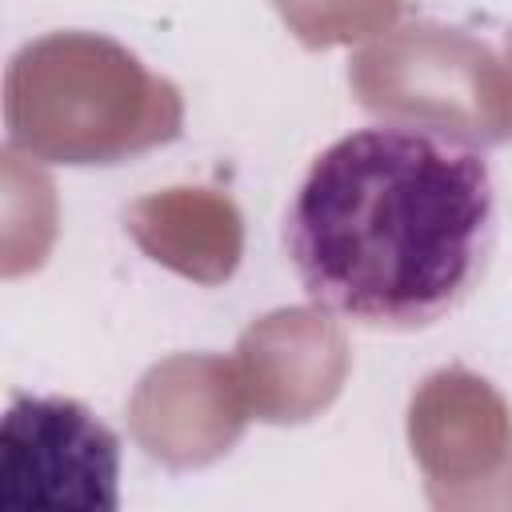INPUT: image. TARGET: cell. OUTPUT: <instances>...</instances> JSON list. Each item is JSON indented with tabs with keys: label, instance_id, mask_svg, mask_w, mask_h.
Masks as SVG:
<instances>
[{
	"label": "cell",
	"instance_id": "6da1fadb",
	"mask_svg": "<svg viewBox=\"0 0 512 512\" xmlns=\"http://www.w3.org/2000/svg\"><path fill=\"white\" fill-rule=\"evenodd\" d=\"M496 244L488 156L432 124L380 120L328 144L304 172L284 248L332 316L424 328L476 288Z\"/></svg>",
	"mask_w": 512,
	"mask_h": 512
},
{
	"label": "cell",
	"instance_id": "7a4b0ae2",
	"mask_svg": "<svg viewBox=\"0 0 512 512\" xmlns=\"http://www.w3.org/2000/svg\"><path fill=\"white\" fill-rule=\"evenodd\" d=\"M4 508L120 504V440L80 400L16 396L0 432Z\"/></svg>",
	"mask_w": 512,
	"mask_h": 512
}]
</instances>
